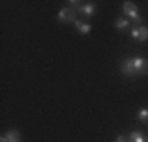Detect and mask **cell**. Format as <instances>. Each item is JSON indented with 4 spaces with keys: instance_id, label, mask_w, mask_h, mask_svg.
<instances>
[{
    "instance_id": "6",
    "label": "cell",
    "mask_w": 148,
    "mask_h": 142,
    "mask_svg": "<svg viewBox=\"0 0 148 142\" xmlns=\"http://www.w3.org/2000/svg\"><path fill=\"white\" fill-rule=\"evenodd\" d=\"M82 14H85V17H91L95 13V5L93 3H85V5H82V8L79 10Z\"/></svg>"
},
{
    "instance_id": "3",
    "label": "cell",
    "mask_w": 148,
    "mask_h": 142,
    "mask_svg": "<svg viewBox=\"0 0 148 142\" xmlns=\"http://www.w3.org/2000/svg\"><path fill=\"white\" fill-rule=\"evenodd\" d=\"M58 21H60V22H73V21H76V10H73V8L60 10Z\"/></svg>"
},
{
    "instance_id": "13",
    "label": "cell",
    "mask_w": 148,
    "mask_h": 142,
    "mask_svg": "<svg viewBox=\"0 0 148 142\" xmlns=\"http://www.w3.org/2000/svg\"><path fill=\"white\" fill-rule=\"evenodd\" d=\"M115 142H128V141H126L125 136H118L117 139H115Z\"/></svg>"
},
{
    "instance_id": "9",
    "label": "cell",
    "mask_w": 148,
    "mask_h": 142,
    "mask_svg": "<svg viewBox=\"0 0 148 142\" xmlns=\"http://www.w3.org/2000/svg\"><path fill=\"white\" fill-rule=\"evenodd\" d=\"M145 141H147V136H143L142 133H139V131H134V133H131L128 142H145Z\"/></svg>"
},
{
    "instance_id": "8",
    "label": "cell",
    "mask_w": 148,
    "mask_h": 142,
    "mask_svg": "<svg viewBox=\"0 0 148 142\" xmlns=\"http://www.w3.org/2000/svg\"><path fill=\"white\" fill-rule=\"evenodd\" d=\"M6 141H8V142H21V134H19V131L10 130L8 133H6Z\"/></svg>"
},
{
    "instance_id": "12",
    "label": "cell",
    "mask_w": 148,
    "mask_h": 142,
    "mask_svg": "<svg viewBox=\"0 0 148 142\" xmlns=\"http://www.w3.org/2000/svg\"><path fill=\"white\" fill-rule=\"evenodd\" d=\"M68 3L73 6V10H74V8H77V10H80V8H82V5H80L82 2H77V0H74V2L71 0V2H68Z\"/></svg>"
},
{
    "instance_id": "10",
    "label": "cell",
    "mask_w": 148,
    "mask_h": 142,
    "mask_svg": "<svg viewBox=\"0 0 148 142\" xmlns=\"http://www.w3.org/2000/svg\"><path fill=\"white\" fill-rule=\"evenodd\" d=\"M115 27H117V30H126V28L129 27V22L126 19H123V17H118L117 21H115Z\"/></svg>"
},
{
    "instance_id": "7",
    "label": "cell",
    "mask_w": 148,
    "mask_h": 142,
    "mask_svg": "<svg viewBox=\"0 0 148 142\" xmlns=\"http://www.w3.org/2000/svg\"><path fill=\"white\" fill-rule=\"evenodd\" d=\"M76 28L79 30V33L87 35V33H90L91 26H90V24H85V22H80V21H76Z\"/></svg>"
},
{
    "instance_id": "11",
    "label": "cell",
    "mask_w": 148,
    "mask_h": 142,
    "mask_svg": "<svg viewBox=\"0 0 148 142\" xmlns=\"http://www.w3.org/2000/svg\"><path fill=\"white\" fill-rule=\"evenodd\" d=\"M137 119L142 123H148V109H140V111L137 112Z\"/></svg>"
},
{
    "instance_id": "1",
    "label": "cell",
    "mask_w": 148,
    "mask_h": 142,
    "mask_svg": "<svg viewBox=\"0 0 148 142\" xmlns=\"http://www.w3.org/2000/svg\"><path fill=\"white\" fill-rule=\"evenodd\" d=\"M123 13H125L126 16L131 17L134 22H137V24L142 22V17L139 16V10H137L136 3H132V2H125V3H123Z\"/></svg>"
},
{
    "instance_id": "15",
    "label": "cell",
    "mask_w": 148,
    "mask_h": 142,
    "mask_svg": "<svg viewBox=\"0 0 148 142\" xmlns=\"http://www.w3.org/2000/svg\"><path fill=\"white\" fill-rule=\"evenodd\" d=\"M145 142H148V137H147V141H145Z\"/></svg>"
},
{
    "instance_id": "5",
    "label": "cell",
    "mask_w": 148,
    "mask_h": 142,
    "mask_svg": "<svg viewBox=\"0 0 148 142\" xmlns=\"http://www.w3.org/2000/svg\"><path fill=\"white\" fill-rule=\"evenodd\" d=\"M131 35L137 41H145V40H148V27H145V26L134 27L131 30Z\"/></svg>"
},
{
    "instance_id": "2",
    "label": "cell",
    "mask_w": 148,
    "mask_h": 142,
    "mask_svg": "<svg viewBox=\"0 0 148 142\" xmlns=\"http://www.w3.org/2000/svg\"><path fill=\"white\" fill-rule=\"evenodd\" d=\"M132 63H134V68H136L137 74H142V76L148 74V60L147 59H143V57H136V59H132Z\"/></svg>"
},
{
    "instance_id": "4",
    "label": "cell",
    "mask_w": 148,
    "mask_h": 142,
    "mask_svg": "<svg viewBox=\"0 0 148 142\" xmlns=\"http://www.w3.org/2000/svg\"><path fill=\"white\" fill-rule=\"evenodd\" d=\"M120 71H121L125 76H128V77L137 76L136 68H134V63H132V59H126L125 62L121 63V66H120Z\"/></svg>"
},
{
    "instance_id": "14",
    "label": "cell",
    "mask_w": 148,
    "mask_h": 142,
    "mask_svg": "<svg viewBox=\"0 0 148 142\" xmlns=\"http://www.w3.org/2000/svg\"><path fill=\"white\" fill-rule=\"evenodd\" d=\"M0 142H8V141H6V136H2V139H0Z\"/></svg>"
}]
</instances>
